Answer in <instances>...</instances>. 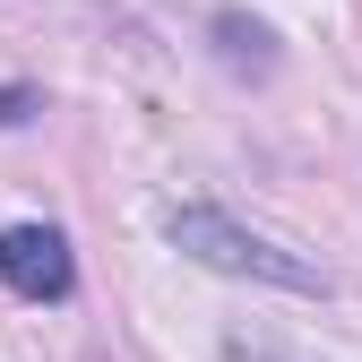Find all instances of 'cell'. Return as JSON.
Listing matches in <instances>:
<instances>
[{"label": "cell", "instance_id": "obj_3", "mask_svg": "<svg viewBox=\"0 0 362 362\" xmlns=\"http://www.w3.org/2000/svg\"><path fill=\"white\" fill-rule=\"evenodd\" d=\"M18 112H26V95H0V121H18Z\"/></svg>", "mask_w": 362, "mask_h": 362}, {"label": "cell", "instance_id": "obj_1", "mask_svg": "<svg viewBox=\"0 0 362 362\" xmlns=\"http://www.w3.org/2000/svg\"><path fill=\"white\" fill-rule=\"evenodd\" d=\"M0 285L26 293V302L69 293V242L52 224H9V233H0Z\"/></svg>", "mask_w": 362, "mask_h": 362}, {"label": "cell", "instance_id": "obj_2", "mask_svg": "<svg viewBox=\"0 0 362 362\" xmlns=\"http://www.w3.org/2000/svg\"><path fill=\"white\" fill-rule=\"evenodd\" d=\"M173 242H181V250H199V259H216V267H250V276H276V285H310V267L276 259L267 242H242L224 216H181V224H173Z\"/></svg>", "mask_w": 362, "mask_h": 362}]
</instances>
